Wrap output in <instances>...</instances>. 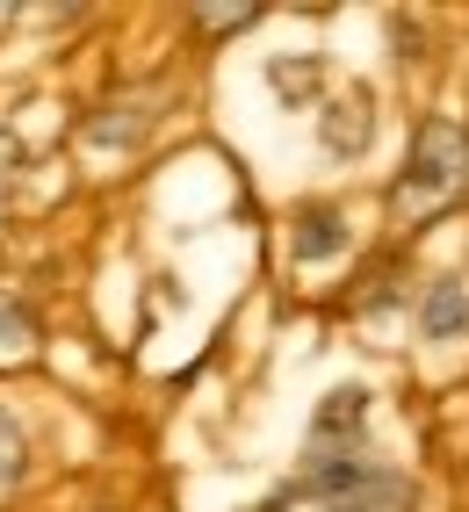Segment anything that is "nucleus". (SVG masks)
Masks as SVG:
<instances>
[{"label": "nucleus", "instance_id": "9", "mask_svg": "<svg viewBox=\"0 0 469 512\" xmlns=\"http://www.w3.org/2000/svg\"><path fill=\"white\" fill-rule=\"evenodd\" d=\"M311 80H318V58H311V65H275V87H282L289 101H304V87H311Z\"/></svg>", "mask_w": 469, "mask_h": 512}, {"label": "nucleus", "instance_id": "4", "mask_svg": "<svg viewBox=\"0 0 469 512\" xmlns=\"http://www.w3.org/2000/svg\"><path fill=\"white\" fill-rule=\"evenodd\" d=\"M289 253L318 267V260H347L354 253V224L332 210V202H304V210L289 217Z\"/></svg>", "mask_w": 469, "mask_h": 512}, {"label": "nucleus", "instance_id": "10", "mask_svg": "<svg viewBox=\"0 0 469 512\" xmlns=\"http://www.w3.org/2000/svg\"><path fill=\"white\" fill-rule=\"evenodd\" d=\"M0 22H8V8H0Z\"/></svg>", "mask_w": 469, "mask_h": 512}, {"label": "nucleus", "instance_id": "8", "mask_svg": "<svg viewBox=\"0 0 469 512\" xmlns=\"http://www.w3.org/2000/svg\"><path fill=\"white\" fill-rule=\"evenodd\" d=\"M188 22L217 44V37H239V29H253V22H260V8H195Z\"/></svg>", "mask_w": 469, "mask_h": 512}, {"label": "nucleus", "instance_id": "3", "mask_svg": "<svg viewBox=\"0 0 469 512\" xmlns=\"http://www.w3.org/2000/svg\"><path fill=\"white\" fill-rule=\"evenodd\" d=\"M412 339L433 347V354L469 347V275H462V267H441V275L419 282V296H412Z\"/></svg>", "mask_w": 469, "mask_h": 512}, {"label": "nucleus", "instance_id": "7", "mask_svg": "<svg viewBox=\"0 0 469 512\" xmlns=\"http://www.w3.org/2000/svg\"><path fill=\"white\" fill-rule=\"evenodd\" d=\"M22 469H29V426L0 404V491L8 484H22Z\"/></svg>", "mask_w": 469, "mask_h": 512}, {"label": "nucleus", "instance_id": "2", "mask_svg": "<svg viewBox=\"0 0 469 512\" xmlns=\"http://www.w3.org/2000/svg\"><path fill=\"white\" fill-rule=\"evenodd\" d=\"M462 181H469V130L455 116H426L412 138V159H405V195L448 202Z\"/></svg>", "mask_w": 469, "mask_h": 512}, {"label": "nucleus", "instance_id": "5", "mask_svg": "<svg viewBox=\"0 0 469 512\" xmlns=\"http://www.w3.org/2000/svg\"><path fill=\"white\" fill-rule=\"evenodd\" d=\"M368 130H376L368 87H347V94H332L325 109H318V138H325L332 159H361V152H368Z\"/></svg>", "mask_w": 469, "mask_h": 512}, {"label": "nucleus", "instance_id": "6", "mask_svg": "<svg viewBox=\"0 0 469 512\" xmlns=\"http://www.w3.org/2000/svg\"><path fill=\"white\" fill-rule=\"evenodd\" d=\"M152 123H159V109H145V101H138V116H87L80 138H87V145H138Z\"/></svg>", "mask_w": 469, "mask_h": 512}, {"label": "nucleus", "instance_id": "1", "mask_svg": "<svg viewBox=\"0 0 469 512\" xmlns=\"http://www.w3.org/2000/svg\"><path fill=\"white\" fill-rule=\"evenodd\" d=\"M304 491L325 512H412L419 505L405 469H383V462H368L361 448H340V440H318V448H311Z\"/></svg>", "mask_w": 469, "mask_h": 512}]
</instances>
